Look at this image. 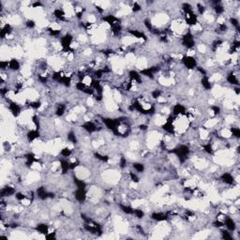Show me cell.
<instances>
[{
	"mask_svg": "<svg viewBox=\"0 0 240 240\" xmlns=\"http://www.w3.org/2000/svg\"><path fill=\"white\" fill-rule=\"evenodd\" d=\"M67 139L70 143H72V145H76V143H78L77 136H76L74 131H69L67 135Z\"/></svg>",
	"mask_w": 240,
	"mask_h": 240,
	"instance_id": "1f68e13d",
	"label": "cell"
},
{
	"mask_svg": "<svg viewBox=\"0 0 240 240\" xmlns=\"http://www.w3.org/2000/svg\"><path fill=\"white\" fill-rule=\"evenodd\" d=\"M170 153H173L177 156V158L179 159L180 163H184L187 161V158L190 153V148L187 145H180L177 147L173 148L170 151Z\"/></svg>",
	"mask_w": 240,
	"mask_h": 240,
	"instance_id": "6da1fadb",
	"label": "cell"
},
{
	"mask_svg": "<svg viewBox=\"0 0 240 240\" xmlns=\"http://www.w3.org/2000/svg\"><path fill=\"white\" fill-rule=\"evenodd\" d=\"M118 164H119L120 169H125V168L127 167V165H128V161H127V158H126L124 156H122L121 158H119V162H118Z\"/></svg>",
	"mask_w": 240,
	"mask_h": 240,
	"instance_id": "681fc988",
	"label": "cell"
},
{
	"mask_svg": "<svg viewBox=\"0 0 240 240\" xmlns=\"http://www.w3.org/2000/svg\"><path fill=\"white\" fill-rule=\"evenodd\" d=\"M133 216H135L136 218L138 220H141L145 217V212L142 209H139V208H134V211H133Z\"/></svg>",
	"mask_w": 240,
	"mask_h": 240,
	"instance_id": "7bdbcfd3",
	"label": "cell"
},
{
	"mask_svg": "<svg viewBox=\"0 0 240 240\" xmlns=\"http://www.w3.org/2000/svg\"><path fill=\"white\" fill-rule=\"evenodd\" d=\"M131 9L132 12L137 13V12L142 11V6H141V4L139 2H132L131 6Z\"/></svg>",
	"mask_w": 240,
	"mask_h": 240,
	"instance_id": "b9f144b4",
	"label": "cell"
},
{
	"mask_svg": "<svg viewBox=\"0 0 240 240\" xmlns=\"http://www.w3.org/2000/svg\"><path fill=\"white\" fill-rule=\"evenodd\" d=\"M200 83H201V85L203 86V88L205 90H211L212 88V83L210 81L209 77L205 75V76H202L201 80H200Z\"/></svg>",
	"mask_w": 240,
	"mask_h": 240,
	"instance_id": "ffe728a7",
	"label": "cell"
},
{
	"mask_svg": "<svg viewBox=\"0 0 240 240\" xmlns=\"http://www.w3.org/2000/svg\"><path fill=\"white\" fill-rule=\"evenodd\" d=\"M186 113H187V109L183 104H181V103H177V104H174L173 106V109H172L173 116L177 117L180 115H185Z\"/></svg>",
	"mask_w": 240,
	"mask_h": 240,
	"instance_id": "5b68a950",
	"label": "cell"
},
{
	"mask_svg": "<svg viewBox=\"0 0 240 240\" xmlns=\"http://www.w3.org/2000/svg\"><path fill=\"white\" fill-rule=\"evenodd\" d=\"M20 69H21V64L18 59L11 58V60H9V69L16 72V71H19Z\"/></svg>",
	"mask_w": 240,
	"mask_h": 240,
	"instance_id": "44dd1931",
	"label": "cell"
},
{
	"mask_svg": "<svg viewBox=\"0 0 240 240\" xmlns=\"http://www.w3.org/2000/svg\"><path fill=\"white\" fill-rule=\"evenodd\" d=\"M82 129L85 131L87 133L92 134L98 131V126L93 121H85V123L82 124Z\"/></svg>",
	"mask_w": 240,
	"mask_h": 240,
	"instance_id": "9c48e42d",
	"label": "cell"
},
{
	"mask_svg": "<svg viewBox=\"0 0 240 240\" xmlns=\"http://www.w3.org/2000/svg\"><path fill=\"white\" fill-rule=\"evenodd\" d=\"M220 180L222 183L226 184V185H229V186H232V185H235V178L233 174L231 173H228V172H225V173H222V174L220 175Z\"/></svg>",
	"mask_w": 240,
	"mask_h": 240,
	"instance_id": "52a82bcc",
	"label": "cell"
},
{
	"mask_svg": "<svg viewBox=\"0 0 240 240\" xmlns=\"http://www.w3.org/2000/svg\"><path fill=\"white\" fill-rule=\"evenodd\" d=\"M181 63H182V65L189 70L195 69L198 66V62L196 58L192 57V55H189V54L183 55L181 57Z\"/></svg>",
	"mask_w": 240,
	"mask_h": 240,
	"instance_id": "3957f363",
	"label": "cell"
},
{
	"mask_svg": "<svg viewBox=\"0 0 240 240\" xmlns=\"http://www.w3.org/2000/svg\"><path fill=\"white\" fill-rule=\"evenodd\" d=\"M139 72H140V74H141L142 76L146 77V78H148V79L153 80V79L155 78V73L153 72V71H152V69H151L150 67L141 69V70L139 71Z\"/></svg>",
	"mask_w": 240,
	"mask_h": 240,
	"instance_id": "cb8c5ba5",
	"label": "cell"
},
{
	"mask_svg": "<svg viewBox=\"0 0 240 240\" xmlns=\"http://www.w3.org/2000/svg\"><path fill=\"white\" fill-rule=\"evenodd\" d=\"M59 166H60L62 174H68V172L70 170V168H69V162H68V159H66V158H62L61 159V161L59 162Z\"/></svg>",
	"mask_w": 240,
	"mask_h": 240,
	"instance_id": "603a6c76",
	"label": "cell"
},
{
	"mask_svg": "<svg viewBox=\"0 0 240 240\" xmlns=\"http://www.w3.org/2000/svg\"><path fill=\"white\" fill-rule=\"evenodd\" d=\"M74 194V198L78 203H85L86 197H87V192L86 189H76V190L73 192Z\"/></svg>",
	"mask_w": 240,
	"mask_h": 240,
	"instance_id": "ba28073f",
	"label": "cell"
},
{
	"mask_svg": "<svg viewBox=\"0 0 240 240\" xmlns=\"http://www.w3.org/2000/svg\"><path fill=\"white\" fill-rule=\"evenodd\" d=\"M28 104H29V107L33 109H39L42 106V102L39 100H34V101H30Z\"/></svg>",
	"mask_w": 240,
	"mask_h": 240,
	"instance_id": "f907efd6",
	"label": "cell"
},
{
	"mask_svg": "<svg viewBox=\"0 0 240 240\" xmlns=\"http://www.w3.org/2000/svg\"><path fill=\"white\" fill-rule=\"evenodd\" d=\"M139 130L143 131H146L148 130V126L146 124H141V125H139Z\"/></svg>",
	"mask_w": 240,
	"mask_h": 240,
	"instance_id": "91938a15",
	"label": "cell"
},
{
	"mask_svg": "<svg viewBox=\"0 0 240 240\" xmlns=\"http://www.w3.org/2000/svg\"><path fill=\"white\" fill-rule=\"evenodd\" d=\"M202 148L204 149V151L205 152V153L208 154V155H212L214 153L213 146H212V143H205V145H203Z\"/></svg>",
	"mask_w": 240,
	"mask_h": 240,
	"instance_id": "e575fe53",
	"label": "cell"
},
{
	"mask_svg": "<svg viewBox=\"0 0 240 240\" xmlns=\"http://www.w3.org/2000/svg\"><path fill=\"white\" fill-rule=\"evenodd\" d=\"M14 197L16 199V201H18V202H23V201H25V200L26 199V195L25 193L21 192V191H18V192H16L15 195H14Z\"/></svg>",
	"mask_w": 240,
	"mask_h": 240,
	"instance_id": "f6af8a7d",
	"label": "cell"
},
{
	"mask_svg": "<svg viewBox=\"0 0 240 240\" xmlns=\"http://www.w3.org/2000/svg\"><path fill=\"white\" fill-rule=\"evenodd\" d=\"M16 193V189L14 187L12 186H9V185H7L5 187H3L1 189V191H0V196H1V198H8V197H11L13 195H15Z\"/></svg>",
	"mask_w": 240,
	"mask_h": 240,
	"instance_id": "8992f818",
	"label": "cell"
},
{
	"mask_svg": "<svg viewBox=\"0 0 240 240\" xmlns=\"http://www.w3.org/2000/svg\"><path fill=\"white\" fill-rule=\"evenodd\" d=\"M26 27L28 29H34L36 27V22L33 19H27L25 23Z\"/></svg>",
	"mask_w": 240,
	"mask_h": 240,
	"instance_id": "bcb514c9",
	"label": "cell"
},
{
	"mask_svg": "<svg viewBox=\"0 0 240 240\" xmlns=\"http://www.w3.org/2000/svg\"><path fill=\"white\" fill-rule=\"evenodd\" d=\"M211 111H212V113L214 115H219L220 114V107L219 105H212L211 106Z\"/></svg>",
	"mask_w": 240,
	"mask_h": 240,
	"instance_id": "f5cc1de1",
	"label": "cell"
},
{
	"mask_svg": "<svg viewBox=\"0 0 240 240\" xmlns=\"http://www.w3.org/2000/svg\"><path fill=\"white\" fill-rule=\"evenodd\" d=\"M57 238V233L55 232H49L46 235H45V239L47 240H53Z\"/></svg>",
	"mask_w": 240,
	"mask_h": 240,
	"instance_id": "9f6ffc18",
	"label": "cell"
},
{
	"mask_svg": "<svg viewBox=\"0 0 240 240\" xmlns=\"http://www.w3.org/2000/svg\"><path fill=\"white\" fill-rule=\"evenodd\" d=\"M129 177H130V179L133 182V183H139L140 182V177H138V174L134 173V172H130L129 173Z\"/></svg>",
	"mask_w": 240,
	"mask_h": 240,
	"instance_id": "7dc6e473",
	"label": "cell"
},
{
	"mask_svg": "<svg viewBox=\"0 0 240 240\" xmlns=\"http://www.w3.org/2000/svg\"><path fill=\"white\" fill-rule=\"evenodd\" d=\"M71 83H72V79H71L70 76L68 75H63L58 82V84L64 85L65 87H69L71 85Z\"/></svg>",
	"mask_w": 240,
	"mask_h": 240,
	"instance_id": "484cf974",
	"label": "cell"
},
{
	"mask_svg": "<svg viewBox=\"0 0 240 240\" xmlns=\"http://www.w3.org/2000/svg\"><path fill=\"white\" fill-rule=\"evenodd\" d=\"M129 33L132 36V38L143 39V41H147V36L145 34V32H143V31H140L137 29H131L129 30Z\"/></svg>",
	"mask_w": 240,
	"mask_h": 240,
	"instance_id": "ac0fdd59",
	"label": "cell"
},
{
	"mask_svg": "<svg viewBox=\"0 0 240 240\" xmlns=\"http://www.w3.org/2000/svg\"><path fill=\"white\" fill-rule=\"evenodd\" d=\"M31 121H32V123H33V125L35 126V129H37V130L41 129V121H39V118L38 115H34L33 116H32Z\"/></svg>",
	"mask_w": 240,
	"mask_h": 240,
	"instance_id": "ab89813d",
	"label": "cell"
},
{
	"mask_svg": "<svg viewBox=\"0 0 240 240\" xmlns=\"http://www.w3.org/2000/svg\"><path fill=\"white\" fill-rule=\"evenodd\" d=\"M36 194L38 198L42 201H45V200L49 199V191H47L44 187H38L36 190Z\"/></svg>",
	"mask_w": 240,
	"mask_h": 240,
	"instance_id": "2e32d148",
	"label": "cell"
},
{
	"mask_svg": "<svg viewBox=\"0 0 240 240\" xmlns=\"http://www.w3.org/2000/svg\"><path fill=\"white\" fill-rule=\"evenodd\" d=\"M60 155L65 158H68L72 155V150H71L69 147H64L60 150Z\"/></svg>",
	"mask_w": 240,
	"mask_h": 240,
	"instance_id": "d590c367",
	"label": "cell"
},
{
	"mask_svg": "<svg viewBox=\"0 0 240 240\" xmlns=\"http://www.w3.org/2000/svg\"><path fill=\"white\" fill-rule=\"evenodd\" d=\"M151 220H153L155 221L158 222H162V221H166L169 218V215L168 213H164V212H153L150 216Z\"/></svg>",
	"mask_w": 240,
	"mask_h": 240,
	"instance_id": "8fae6325",
	"label": "cell"
},
{
	"mask_svg": "<svg viewBox=\"0 0 240 240\" xmlns=\"http://www.w3.org/2000/svg\"><path fill=\"white\" fill-rule=\"evenodd\" d=\"M195 38L190 31L186 32L181 38V45L188 50H191L195 47Z\"/></svg>",
	"mask_w": 240,
	"mask_h": 240,
	"instance_id": "7a4b0ae2",
	"label": "cell"
},
{
	"mask_svg": "<svg viewBox=\"0 0 240 240\" xmlns=\"http://www.w3.org/2000/svg\"><path fill=\"white\" fill-rule=\"evenodd\" d=\"M25 164L27 168H30L35 162H38V158H36L35 154L33 153H26L25 155Z\"/></svg>",
	"mask_w": 240,
	"mask_h": 240,
	"instance_id": "e0dca14e",
	"label": "cell"
},
{
	"mask_svg": "<svg viewBox=\"0 0 240 240\" xmlns=\"http://www.w3.org/2000/svg\"><path fill=\"white\" fill-rule=\"evenodd\" d=\"M37 78L38 80V82L42 84V85H46L48 83V77L46 75H42V74H38Z\"/></svg>",
	"mask_w": 240,
	"mask_h": 240,
	"instance_id": "816d5d0a",
	"label": "cell"
},
{
	"mask_svg": "<svg viewBox=\"0 0 240 240\" xmlns=\"http://www.w3.org/2000/svg\"><path fill=\"white\" fill-rule=\"evenodd\" d=\"M196 69H197V71H198V72H199L200 74H201L202 76H205V75H207V71H206L203 67L197 66Z\"/></svg>",
	"mask_w": 240,
	"mask_h": 240,
	"instance_id": "680465c9",
	"label": "cell"
},
{
	"mask_svg": "<svg viewBox=\"0 0 240 240\" xmlns=\"http://www.w3.org/2000/svg\"><path fill=\"white\" fill-rule=\"evenodd\" d=\"M239 48H240V42L238 41V39H235V41L232 42V44L230 45L229 54H234L235 53H238Z\"/></svg>",
	"mask_w": 240,
	"mask_h": 240,
	"instance_id": "d4e9b609",
	"label": "cell"
},
{
	"mask_svg": "<svg viewBox=\"0 0 240 240\" xmlns=\"http://www.w3.org/2000/svg\"><path fill=\"white\" fill-rule=\"evenodd\" d=\"M226 81L227 83H229L230 85H233L235 86H239V81L237 76L235 74L234 71H230V72L227 74L226 76Z\"/></svg>",
	"mask_w": 240,
	"mask_h": 240,
	"instance_id": "d6986e66",
	"label": "cell"
},
{
	"mask_svg": "<svg viewBox=\"0 0 240 240\" xmlns=\"http://www.w3.org/2000/svg\"><path fill=\"white\" fill-rule=\"evenodd\" d=\"M196 11L199 15H204L206 11V7L203 3H197L196 4Z\"/></svg>",
	"mask_w": 240,
	"mask_h": 240,
	"instance_id": "74e56055",
	"label": "cell"
},
{
	"mask_svg": "<svg viewBox=\"0 0 240 240\" xmlns=\"http://www.w3.org/2000/svg\"><path fill=\"white\" fill-rule=\"evenodd\" d=\"M35 230L38 232V234L46 235L48 233H49V226H48L46 223H38V224H37Z\"/></svg>",
	"mask_w": 240,
	"mask_h": 240,
	"instance_id": "7402d4cb",
	"label": "cell"
},
{
	"mask_svg": "<svg viewBox=\"0 0 240 240\" xmlns=\"http://www.w3.org/2000/svg\"><path fill=\"white\" fill-rule=\"evenodd\" d=\"M9 110L11 112V114L12 115V116H14V117H18L22 113L21 105L19 104V103H17L16 101H13V100L9 101Z\"/></svg>",
	"mask_w": 240,
	"mask_h": 240,
	"instance_id": "277c9868",
	"label": "cell"
},
{
	"mask_svg": "<svg viewBox=\"0 0 240 240\" xmlns=\"http://www.w3.org/2000/svg\"><path fill=\"white\" fill-rule=\"evenodd\" d=\"M120 210H121L124 214L126 215H133V211H134V208L131 207V205H122V204H119L118 205Z\"/></svg>",
	"mask_w": 240,
	"mask_h": 240,
	"instance_id": "4316f807",
	"label": "cell"
},
{
	"mask_svg": "<svg viewBox=\"0 0 240 240\" xmlns=\"http://www.w3.org/2000/svg\"><path fill=\"white\" fill-rule=\"evenodd\" d=\"M0 68L2 71H5L9 69V61L8 60H1L0 61Z\"/></svg>",
	"mask_w": 240,
	"mask_h": 240,
	"instance_id": "db71d44e",
	"label": "cell"
},
{
	"mask_svg": "<svg viewBox=\"0 0 240 240\" xmlns=\"http://www.w3.org/2000/svg\"><path fill=\"white\" fill-rule=\"evenodd\" d=\"M94 157L98 159V161L101 162H108V161L110 159V158L107 155L101 154L100 152H95L94 153Z\"/></svg>",
	"mask_w": 240,
	"mask_h": 240,
	"instance_id": "f546056e",
	"label": "cell"
},
{
	"mask_svg": "<svg viewBox=\"0 0 240 240\" xmlns=\"http://www.w3.org/2000/svg\"><path fill=\"white\" fill-rule=\"evenodd\" d=\"M143 26H145L148 31L152 32V33H155V27L153 26V23H152L151 20L149 18H146L143 20Z\"/></svg>",
	"mask_w": 240,
	"mask_h": 240,
	"instance_id": "836d02e7",
	"label": "cell"
},
{
	"mask_svg": "<svg viewBox=\"0 0 240 240\" xmlns=\"http://www.w3.org/2000/svg\"><path fill=\"white\" fill-rule=\"evenodd\" d=\"M132 168L137 172V173H143L146 170V167L143 163L141 162H133L132 163Z\"/></svg>",
	"mask_w": 240,
	"mask_h": 240,
	"instance_id": "4dcf8cb0",
	"label": "cell"
},
{
	"mask_svg": "<svg viewBox=\"0 0 240 240\" xmlns=\"http://www.w3.org/2000/svg\"><path fill=\"white\" fill-rule=\"evenodd\" d=\"M129 79L132 83H136V84H142L143 79H142V75L140 74L139 71L132 69L129 71Z\"/></svg>",
	"mask_w": 240,
	"mask_h": 240,
	"instance_id": "7c38bea8",
	"label": "cell"
},
{
	"mask_svg": "<svg viewBox=\"0 0 240 240\" xmlns=\"http://www.w3.org/2000/svg\"><path fill=\"white\" fill-rule=\"evenodd\" d=\"M223 224H224V226L227 228V230L229 232H232V233H233V232H235V229H236V223H235V221L233 219H232V218H230V217L224 218V221H223Z\"/></svg>",
	"mask_w": 240,
	"mask_h": 240,
	"instance_id": "9a60e30c",
	"label": "cell"
},
{
	"mask_svg": "<svg viewBox=\"0 0 240 240\" xmlns=\"http://www.w3.org/2000/svg\"><path fill=\"white\" fill-rule=\"evenodd\" d=\"M53 16L54 17L58 20V21H62V22H65L67 21L66 19V11H64L61 8H57V9H54V11H53Z\"/></svg>",
	"mask_w": 240,
	"mask_h": 240,
	"instance_id": "4fadbf2b",
	"label": "cell"
},
{
	"mask_svg": "<svg viewBox=\"0 0 240 240\" xmlns=\"http://www.w3.org/2000/svg\"><path fill=\"white\" fill-rule=\"evenodd\" d=\"M229 23L235 28L236 32H239V30H240V23H239V20L237 18L234 17V16H233V17H230L229 18Z\"/></svg>",
	"mask_w": 240,
	"mask_h": 240,
	"instance_id": "d6a6232c",
	"label": "cell"
},
{
	"mask_svg": "<svg viewBox=\"0 0 240 240\" xmlns=\"http://www.w3.org/2000/svg\"><path fill=\"white\" fill-rule=\"evenodd\" d=\"M230 132H231V135L233 136L234 138H236V139L240 138V129L238 127H231Z\"/></svg>",
	"mask_w": 240,
	"mask_h": 240,
	"instance_id": "8d00e7d4",
	"label": "cell"
},
{
	"mask_svg": "<svg viewBox=\"0 0 240 240\" xmlns=\"http://www.w3.org/2000/svg\"><path fill=\"white\" fill-rule=\"evenodd\" d=\"M66 111H67V106L65 104H63V103H59L57 106V109H55V115H57V116L61 117L65 115Z\"/></svg>",
	"mask_w": 240,
	"mask_h": 240,
	"instance_id": "83f0119b",
	"label": "cell"
},
{
	"mask_svg": "<svg viewBox=\"0 0 240 240\" xmlns=\"http://www.w3.org/2000/svg\"><path fill=\"white\" fill-rule=\"evenodd\" d=\"M92 74H93V75H92V76H93V79L100 80V79L103 77V74H104V72H103L101 69H97L93 70Z\"/></svg>",
	"mask_w": 240,
	"mask_h": 240,
	"instance_id": "f35d334b",
	"label": "cell"
},
{
	"mask_svg": "<svg viewBox=\"0 0 240 240\" xmlns=\"http://www.w3.org/2000/svg\"><path fill=\"white\" fill-rule=\"evenodd\" d=\"M213 225L214 227L216 228H222V227H224V224H223V221L220 220H215L213 222Z\"/></svg>",
	"mask_w": 240,
	"mask_h": 240,
	"instance_id": "6f0895ef",
	"label": "cell"
},
{
	"mask_svg": "<svg viewBox=\"0 0 240 240\" xmlns=\"http://www.w3.org/2000/svg\"><path fill=\"white\" fill-rule=\"evenodd\" d=\"M221 237L224 240H232L233 239V235H231V232H229L228 230L221 231Z\"/></svg>",
	"mask_w": 240,
	"mask_h": 240,
	"instance_id": "ee69618b",
	"label": "cell"
},
{
	"mask_svg": "<svg viewBox=\"0 0 240 240\" xmlns=\"http://www.w3.org/2000/svg\"><path fill=\"white\" fill-rule=\"evenodd\" d=\"M47 32L49 33V35L51 37H54V38H57L59 35H60V29H54L52 27H49L47 28Z\"/></svg>",
	"mask_w": 240,
	"mask_h": 240,
	"instance_id": "60d3db41",
	"label": "cell"
},
{
	"mask_svg": "<svg viewBox=\"0 0 240 240\" xmlns=\"http://www.w3.org/2000/svg\"><path fill=\"white\" fill-rule=\"evenodd\" d=\"M73 182L76 186V189H86V187H87V184L85 181H84L83 179H80V178H77V177H74L73 178Z\"/></svg>",
	"mask_w": 240,
	"mask_h": 240,
	"instance_id": "f1b7e54d",
	"label": "cell"
},
{
	"mask_svg": "<svg viewBox=\"0 0 240 240\" xmlns=\"http://www.w3.org/2000/svg\"><path fill=\"white\" fill-rule=\"evenodd\" d=\"M162 95V90H159V89H154V90H152V92H151V97L153 98L154 100H157L158 98H161Z\"/></svg>",
	"mask_w": 240,
	"mask_h": 240,
	"instance_id": "c3c4849f",
	"label": "cell"
},
{
	"mask_svg": "<svg viewBox=\"0 0 240 240\" xmlns=\"http://www.w3.org/2000/svg\"><path fill=\"white\" fill-rule=\"evenodd\" d=\"M79 164H80V162L78 161V159H73L72 162H69V168H70V170H75L76 168L79 166Z\"/></svg>",
	"mask_w": 240,
	"mask_h": 240,
	"instance_id": "11a10c76",
	"label": "cell"
},
{
	"mask_svg": "<svg viewBox=\"0 0 240 240\" xmlns=\"http://www.w3.org/2000/svg\"><path fill=\"white\" fill-rule=\"evenodd\" d=\"M13 31V27L11 23H6L4 26H2L1 30H0V38L1 39H5L6 38H8V36H10Z\"/></svg>",
	"mask_w": 240,
	"mask_h": 240,
	"instance_id": "30bf717a",
	"label": "cell"
},
{
	"mask_svg": "<svg viewBox=\"0 0 240 240\" xmlns=\"http://www.w3.org/2000/svg\"><path fill=\"white\" fill-rule=\"evenodd\" d=\"M26 136V140L29 143H32V142L36 141L38 138H39V136H41V132H39V130H37V129L30 130V131H27Z\"/></svg>",
	"mask_w": 240,
	"mask_h": 240,
	"instance_id": "5bb4252c",
	"label": "cell"
}]
</instances>
